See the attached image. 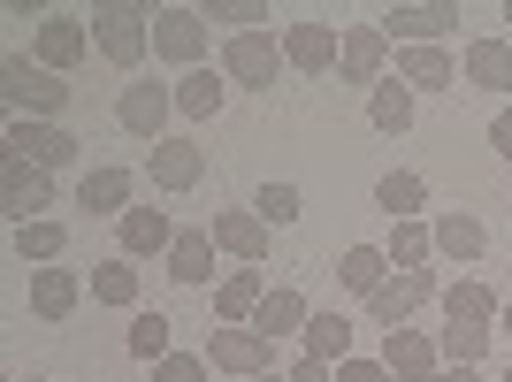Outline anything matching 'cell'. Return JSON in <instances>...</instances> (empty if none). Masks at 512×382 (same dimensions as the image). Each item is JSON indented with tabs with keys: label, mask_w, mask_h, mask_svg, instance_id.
I'll list each match as a JSON object with an SVG mask.
<instances>
[{
	"label": "cell",
	"mask_w": 512,
	"mask_h": 382,
	"mask_svg": "<svg viewBox=\"0 0 512 382\" xmlns=\"http://www.w3.org/2000/svg\"><path fill=\"white\" fill-rule=\"evenodd\" d=\"M459 23V0H421V8H383L390 46H444V31Z\"/></svg>",
	"instance_id": "cell-7"
},
{
	"label": "cell",
	"mask_w": 512,
	"mask_h": 382,
	"mask_svg": "<svg viewBox=\"0 0 512 382\" xmlns=\"http://www.w3.org/2000/svg\"><path fill=\"white\" fill-rule=\"evenodd\" d=\"M299 207H306L299 184H260V199H253L260 222H299Z\"/></svg>",
	"instance_id": "cell-38"
},
{
	"label": "cell",
	"mask_w": 512,
	"mask_h": 382,
	"mask_svg": "<svg viewBox=\"0 0 512 382\" xmlns=\"http://www.w3.org/2000/svg\"><path fill=\"white\" fill-rule=\"evenodd\" d=\"M497 314H505V306H497V298H490V283H451V291H444V321H474V329H490V321Z\"/></svg>",
	"instance_id": "cell-31"
},
{
	"label": "cell",
	"mask_w": 512,
	"mask_h": 382,
	"mask_svg": "<svg viewBox=\"0 0 512 382\" xmlns=\"http://www.w3.org/2000/svg\"><path fill=\"white\" fill-rule=\"evenodd\" d=\"M130 184H138L130 169H85L77 207H85V214H115V222H123V214H130Z\"/></svg>",
	"instance_id": "cell-22"
},
{
	"label": "cell",
	"mask_w": 512,
	"mask_h": 382,
	"mask_svg": "<svg viewBox=\"0 0 512 382\" xmlns=\"http://www.w3.org/2000/svg\"><path fill=\"white\" fill-rule=\"evenodd\" d=\"M153 54L199 69V54H207V8H153Z\"/></svg>",
	"instance_id": "cell-6"
},
{
	"label": "cell",
	"mask_w": 512,
	"mask_h": 382,
	"mask_svg": "<svg viewBox=\"0 0 512 382\" xmlns=\"http://www.w3.org/2000/svg\"><path fill=\"white\" fill-rule=\"evenodd\" d=\"M383 367H390V382H436V344L413 337V329H390L383 337Z\"/></svg>",
	"instance_id": "cell-19"
},
{
	"label": "cell",
	"mask_w": 512,
	"mask_h": 382,
	"mask_svg": "<svg viewBox=\"0 0 512 382\" xmlns=\"http://www.w3.org/2000/svg\"><path fill=\"white\" fill-rule=\"evenodd\" d=\"M214 230H176V245H169V276L176 283H207L214 276Z\"/></svg>",
	"instance_id": "cell-25"
},
{
	"label": "cell",
	"mask_w": 512,
	"mask_h": 382,
	"mask_svg": "<svg viewBox=\"0 0 512 382\" xmlns=\"http://www.w3.org/2000/svg\"><path fill=\"white\" fill-rule=\"evenodd\" d=\"M490 146L512 161V107H497V123H490Z\"/></svg>",
	"instance_id": "cell-42"
},
{
	"label": "cell",
	"mask_w": 512,
	"mask_h": 382,
	"mask_svg": "<svg viewBox=\"0 0 512 382\" xmlns=\"http://www.w3.org/2000/svg\"><path fill=\"white\" fill-rule=\"evenodd\" d=\"M92 31H100V54L115 69H138L146 62V46H153V8H92Z\"/></svg>",
	"instance_id": "cell-2"
},
{
	"label": "cell",
	"mask_w": 512,
	"mask_h": 382,
	"mask_svg": "<svg viewBox=\"0 0 512 382\" xmlns=\"http://www.w3.org/2000/svg\"><path fill=\"white\" fill-rule=\"evenodd\" d=\"M222 100H230V85H222L214 69H184V85H176V115H184V123H214Z\"/></svg>",
	"instance_id": "cell-23"
},
{
	"label": "cell",
	"mask_w": 512,
	"mask_h": 382,
	"mask_svg": "<svg viewBox=\"0 0 512 382\" xmlns=\"http://www.w3.org/2000/svg\"><path fill=\"white\" fill-rule=\"evenodd\" d=\"M337 382H390V367H383V360H344Z\"/></svg>",
	"instance_id": "cell-40"
},
{
	"label": "cell",
	"mask_w": 512,
	"mask_h": 382,
	"mask_svg": "<svg viewBox=\"0 0 512 382\" xmlns=\"http://www.w3.org/2000/svg\"><path fill=\"white\" fill-rule=\"evenodd\" d=\"M253 382H283V375H253Z\"/></svg>",
	"instance_id": "cell-45"
},
{
	"label": "cell",
	"mask_w": 512,
	"mask_h": 382,
	"mask_svg": "<svg viewBox=\"0 0 512 382\" xmlns=\"http://www.w3.org/2000/svg\"><path fill=\"white\" fill-rule=\"evenodd\" d=\"M283 382H337V367H329V360H299Z\"/></svg>",
	"instance_id": "cell-41"
},
{
	"label": "cell",
	"mask_w": 512,
	"mask_h": 382,
	"mask_svg": "<svg viewBox=\"0 0 512 382\" xmlns=\"http://www.w3.org/2000/svg\"><path fill=\"white\" fill-rule=\"evenodd\" d=\"M337 54H344V39L329 31V23H291V31H283V62H291V69H306V77L337 69Z\"/></svg>",
	"instance_id": "cell-15"
},
{
	"label": "cell",
	"mask_w": 512,
	"mask_h": 382,
	"mask_svg": "<svg viewBox=\"0 0 512 382\" xmlns=\"http://www.w3.org/2000/svg\"><path fill=\"white\" fill-rule=\"evenodd\" d=\"M146 176H153L161 191H192L199 176H207V153H199L192 138H161V146L146 153Z\"/></svg>",
	"instance_id": "cell-11"
},
{
	"label": "cell",
	"mask_w": 512,
	"mask_h": 382,
	"mask_svg": "<svg viewBox=\"0 0 512 382\" xmlns=\"http://www.w3.org/2000/svg\"><path fill=\"white\" fill-rule=\"evenodd\" d=\"M46 207H54V176L31 169V161H8V214H16V230L46 222Z\"/></svg>",
	"instance_id": "cell-17"
},
{
	"label": "cell",
	"mask_w": 512,
	"mask_h": 382,
	"mask_svg": "<svg viewBox=\"0 0 512 382\" xmlns=\"http://www.w3.org/2000/svg\"><path fill=\"white\" fill-rule=\"evenodd\" d=\"M0 92H8V107H16L23 123H54L69 107V85L46 62H31V54H8V62H0Z\"/></svg>",
	"instance_id": "cell-1"
},
{
	"label": "cell",
	"mask_w": 512,
	"mask_h": 382,
	"mask_svg": "<svg viewBox=\"0 0 512 382\" xmlns=\"http://www.w3.org/2000/svg\"><path fill=\"white\" fill-rule=\"evenodd\" d=\"M77 298H85L77 268H31V314H39V321H69V314H77Z\"/></svg>",
	"instance_id": "cell-16"
},
{
	"label": "cell",
	"mask_w": 512,
	"mask_h": 382,
	"mask_svg": "<svg viewBox=\"0 0 512 382\" xmlns=\"http://www.w3.org/2000/svg\"><path fill=\"white\" fill-rule=\"evenodd\" d=\"M169 329H176L169 314H153V306H138V314H130V360L161 367V360H169Z\"/></svg>",
	"instance_id": "cell-33"
},
{
	"label": "cell",
	"mask_w": 512,
	"mask_h": 382,
	"mask_svg": "<svg viewBox=\"0 0 512 382\" xmlns=\"http://www.w3.org/2000/svg\"><path fill=\"white\" fill-rule=\"evenodd\" d=\"M451 367H474L482 352H490V329H474V321H444V344H436Z\"/></svg>",
	"instance_id": "cell-37"
},
{
	"label": "cell",
	"mask_w": 512,
	"mask_h": 382,
	"mask_svg": "<svg viewBox=\"0 0 512 382\" xmlns=\"http://www.w3.org/2000/svg\"><path fill=\"white\" fill-rule=\"evenodd\" d=\"M207 367H222V375H276V344L260 337V329H214Z\"/></svg>",
	"instance_id": "cell-8"
},
{
	"label": "cell",
	"mask_w": 512,
	"mask_h": 382,
	"mask_svg": "<svg viewBox=\"0 0 512 382\" xmlns=\"http://www.w3.org/2000/svg\"><path fill=\"white\" fill-rule=\"evenodd\" d=\"M444 382H482V375H474V367H451V375Z\"/></svg>",
	"instance_id": "cell-43"
},
{
	"label": "cell",
	"mask_w": 512,
	"mask_h": 382,
	"mask_svg": "<svg viewBox=\"0 0 512 382\" xmlns=\"http://www.w3.org/2000/svg\"><path fill=\"white\" fill-rule=\"evenodd\" d=\"M383 62H390V39H383V23H360V31H344V85H383Z\"/></svg>",
	"instance_id": "cell-12"
},
{
	"label": "cell",
	"mask_w": 512,
	"mask_h": 382,
	"mask_svg": "<svg viewBox=\"0 0 512 382\" xmlns=\"http://www.w3.org/2000/svg\"><path fill=\"white\" fill-rule=\"evenodd\" d=\"M421 298H436V276H428V268H406V276H390L383 291L367 298V314L383 321V329H406V314L421 306Z\"/></svg>",
	"instance_id": "cell-13"
},
{
	"label": "cell",
	"mask_w": 512,
	"mask_h": 382,
	"mask_svg": "<svg viewBox=\"0 0 512 382\" xmlns=\"http://www.w3.org/2000/svg\"><path fill=\"white\" fill-rule=\"evenodd\" d=\"M505 382H512V367H505Z\"/></svg>",
	"instance_id": "cell-47"
},
{
	"label": "cell",
	"mask_w": 512,
	"mask_h": 382,
	"mask_svg": "<svg viewBox=\"0 0 512 382\" xmlns=\"http://www.w3.org/2000/svg\"><path fill=\"white\" fill-rule=\"evenodd\" d=\"M169 115H176V85H123V100H115V123L146 146L169 138Z\"/></svg>",
	"instance_id": "cell-5"
},
{
	"label": "cell",
	"mask_w": 512,
	"mask_h": 382,
	"mask_svg": "<svg viewBox=\"0 0 512 382\" xmlns=\"http://www.w3.org/2000/svg\"><path fill=\"white\" fill-rule=\"evenodd\" d=\"M214 367H207V352H169V360L153 367V382H207Z\"/></svg>",
	"instance_id": "cell-39"
},
{
	"label": "cell",
	"mask_w": 512,
	"mask_h": 382,
	"mask_svg": "<svg viewBox=\"0 0 512 382\" xmlns=\"http://www.w3.org/2000/svg\"><path fill=\"white\" fill-rule=\"evenodd\" d=\"M207 230H214V245H222V253H237L245 268H260V260H268V222H260V214L222 207V214L207 222Z\"/></svg>",
	"instance_id": "cell-14"
},
{
	"label": "cell",
	"mask_w": 512,
	"mask_h": 382,
	"mask_svg": "<svg viewBox=\"0 0 512 382\" xmlns=\"http://www.w3.org/2000/svg\"><path fill=\"white\" fill-rule=\"evenodd\" d=\"M497 329H505V337H512V298H505V314H497Z\"/></svg>",
	"instance_id": "cell-44"
},
{
	"label": "cell",
	"mask_w": 512,
	"mask_h": 382,
	"mask_svg": "<svg viewBox=\"0 0 512 382\" xmlns=\"http://www.w3.org/2000/svg\"><path fill=\"white\" fill-rule=\"evenodd\" d=\"M306 360L344 367V360H352V321H344V314H314V321H306Z\"/></svg>",
	"instance_id": "cell-29"
},
{
	"label": "cell",
	"mask_w": 512,
	"mask_h": 382,
	"mask_svg": "<svg viewBox=\"0 0 512 382\" xmlns=\"http://www.w3.org/2000/svg\"><path fill=\"white\" fill-rule=\"evenodd\" d=\"M337 283H344V291H360V298H375L390 283V253H383V245H344Z\"/></svg>",
	"instance_id": "cell-24"
},
{
	"label": "cell",
	"mask_w": 512,
	"mask_h": 382,
	"mask_svg": "<svg viewBox=\"0 0 512 382\" xmlns=\"http://www.w3.org/2000/svg\"><path fill=\"white\" fill-rule=\"evenodd\" d=\"M92 298H100V306H130V314H138V260H100V268H92Z\"/></svg>",
	"instance_id": "cell-30"
},
{
	"label": "cell",
	"mask_w": 512,
	"mask_h": 382,
	"mask_svg": "<svg viewBox=\"0 0 512 382\" xmlns=\"http://www.w3.org/2000/svg\"><path fill=\"white\" fill-rule=\"evenodd\" d=\"M375 207H383L390 222H413V214L428 207V184H421V176H413V169H390L383 184H375Z\"/></svg>",
	"instance_id": "cell-27"
},
{
	"label": "cell",
	"mask_w": 512,
	"mask_h": 382,
	"mask_svg": "<svg viewBox=\"0 0 512 382\" xmlns=\"http://www.w3.org/2000/svg\"><path fill=\"white\" fill-rule=\"evenodd\" d=\"M436 382H444V375H436Z\"/></svg>",
	"instance_id": "cell-48"
},
{
	"label": "cell",
	"mask_w": 512,
	"mask_h": 382,
	"mask_svg": "<svg viewBox=\"0 0 512 382\" xmlns=\"http://www.w3.org/2000/svg\"><path fill=\"white\" fill-rule=\"evenodd\" d=\"M260 298H268V276H260V268H230V276L214 283V321H222V329H253Z\"/></svg>",
	"instance_id": "cell-9"
},
{
	"label": "cell",
	"mask_w": 512,
	"mask_h": 382,
	"mask_svg": "<svg viewBox=\"0 0 512 382\" xmlns=\"http://www.w3.org/2000/svg\"><path fill=\"white\" fill-rule=\"evenodd\" d=\"M16 253H23V268H54V260L69 253V230L46 214V222H23L16 230Z\"/></svg>",
	"instance_id": "cell-28"
},
{
	"label": "cell",
	"mask_w": 512,
	"mask_h": 382,
	"mask_svg": "<svg viewBox=\"0 0 512 382\" xmlns=\"http://www.w3.org/2000/svg\"><path fill=\"white\" fill-rule=\"evenodd\" d=\"M436 253H451V260H482V253H490V230H482L474 214H444V222H436Z\"/></svg>",
	"instance_id": "cell-34"
},
{
	"label": "cell",
	"mask_w": 512,
	"mask_h": 382,
	"mask_svg": "<svg viewBox=\"0 0 512 382\" xmlns=\"http://www.w3.org/2000/svg\"><path fill=\"white\" fill-rule=\"evenodd\" d=\"M306 321H314V306H306V291H291V283H276V291L260 298V314H253V329L268 344L276 337H291V329H306Z\"/></svg>",
	"instance_id": "cell-21"
},
{
	"label": "cell",
	"mask_w": 512,
	"mask_h": 382,
	"mask_svg": "<svg viewBox=\"0 0 512 382\" xmlns=\"http://www.w3.org/2000/svg\"><path fill=\"white\" fill-rule=\"evenodd\" d=\"M207 23H230V39H245V31H260V23H276V8H268V0H214Z\"/></svg>",
	"instance_id": "cell-36"
},
{
	"label": "cell",
	"mask_w": 512,
	"mask_h": 382,
	"mask_svg": "<svg viewBox=\"0 0 512 382\" xmlns=\"http://www.w3.org/2000/svg\"><path fill=\"white\" fill-rule=\"evenodd\" d=\"M467 85L512 92V46L505 39H467Z\"/></svg>",
	"instance_id": "cell-26"
},
{
	"label": "cell",
	"mask_w": 512,
	"mask_h": 382,
	"mask_svg": "<svg viewBox=\"0 0 512 382\" xmlns=\"http://www.w3.org/2000/svg\"><path fill=\"white\" fill-rule=\"evenodd\" d=\"M505 23H512V0H505Z\"/></svg>",
	"instance_id": "cell-46"
},
{
	"label": "cell",
	"mask_w": 512,
	"mask_h": 382,
	"mask_svg": "<svg viewBox=\"0 0 512 382\" xmlns=\"http://www.w3.org/2000/svg\"><path fill=\"white\" fill-rule=\"evenodd\" d=\"M428 245H436V230H421V222H390V268H398V276H406V268H421L428 260Z\"/></svg>",
	"instance_id": "cell-35"
},
{
	"label": "cell",
	"mask_w": 512,
	"mask_h": 382,
	"mask_svg": "<svg viewBox=\"0 0 512 382\" xmlns=\"http://www.w3.org/2000/svg\"><path fill=\"white\" fill-rule=\"evenodd\" d=\"M367 115H375V130H390V138H406V130H413V85L383 77V85H375V100H367Z\"/></svg>",
	"instance_id": "cell-32"
},
{
	"label": "cell",
	"mask_w": 512,
	"mask_h": 382,
	"mask_svg": "<svg viewBox=\"0 0 512 382\" xmlns=\"http://www.w3.org/2000/svg\"><path fill=\"white\" fill-rule=\"evenodd\" d=\"M398 85L444 92V85H459V62H451L444 46H398Z\"/></svg>",
	"instance_id": "cell-18"
},
{
	"label": "cell",
	"mask_w": 512,
	"mask_h": 382,
	"mask_svg": "<svg viewBox=\"0 0 512 382\" xmlns=\"http://www.w3.org/2000/svg\"><path fill=\"white\" fill-rule=\"evenodd\" d=\"M85 46H92V39H85V23H77V16H46V23H39V62L54 69V77L85 62Z\"/></svg>",
	"instance_id": "cell-20"
},
{
	"label": "cell",
	"mask_w": 512,
	"mask_h": 382,
	"mask_svg": "<svg viewBox=\"0 0 512 382\" xmlns=\"http://www.w3.org/2000/svg\"><path fill=\"white\" fill-rule=\"evenodd\" d=\"M276 69H283V39L276 31H245V39L222 46V77H230V85L276 92Z\"/></svg>",
	"instance_id": "cell-4"
},
{
	"label": "cell",
	"mask_w": 512,
	"mask_h": 382,
	"mask_svg": "<svg viewBox=\"0 0 512 382\" xmlns=\"http://www.w3.org/2000/svg\"><path fill=\"white\" fill-rule=\"evenodd\" d=\"M0 153H8V161H31V169H69V161H77V138H69L62 123H8V138H0Z\"/></svg>",
	"instance_id": "cell-3"
},
{
	"label": "cell",
	"mask_w": 512,
	"mask_h": 382,
	"mask_svg": "<svg viewBox=\"0 0 512 382\" xmlns=\"http://www.w3.org/2000/svg\"><path fill=\"white\" fill-rule=\"evenodd\" d=\"M115 237H123V260H169V245H176V222H169V207H130L123 222H115Z\"/></svg>",
	"instance_id": "cell-10"
}]
</instances>
